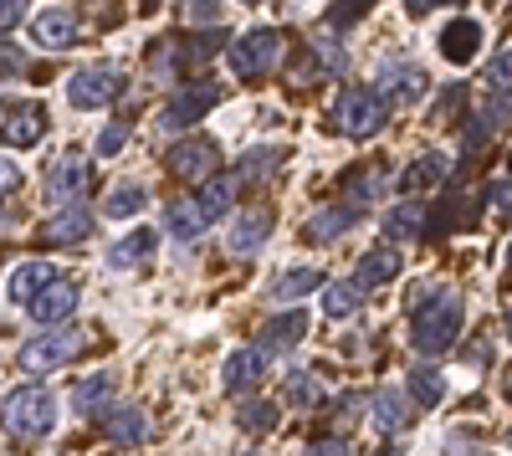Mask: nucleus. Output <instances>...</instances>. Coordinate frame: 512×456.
<instances>
[{"instance_id":"1","label":"nucleus","mask_w":512,"mask_h":456,"mask_svg":"<svg viewBox=\"0 0 512 456\" xmlns=\"http://www.w3.org/2000/svg\"><path fill=\"white\" fill-rule=\"evenodd\" d=\"M0 426H6V436L16 441H41L52 426H57V395L47 385H16L6 400H0Z\"/></svg>"},{"instance_id":"2","label":"nucleus","mask_w":512,"mask_h":456,"mask_svg":"<svg viewBox=\"0 0 512 456\" xmlns=\"http://www.w3.org/2000/svg\"><path fill=\"white\" fill-rule=\"evenodd\" d=\"M461 334V293L456 287H441V293L415 313V328H410V344L420 349V359H436L441 349H451Z\"/></svg>"},{"instance_id":"3","label":"nucleus","mask_w":512,"mask_h":456,"mask_svg":"<svg viewBox=\"0 0 512 456\" xmlns=\"http://www.w3.org/2000/svg\"><path fill=\"white\" fill-rule=\"evenodd\" d=\"M384 123H390V108L374 88H344L338 93V129L349 139H374Z\"/></svg>"},{"instance_id":"4","label":"nucleus","mask_w":512,"mask_h":456,"mask_svg":"<svg viewBox=\"0 0 512 456\" xmlns=\"http://www.w3.org/2000/svg\"><path fill=\"white\" fill-rule=\"evenodd\" d=\"M282 47H287L282 31H246L241 41H231L226 62H231L236 77H262V72H272L282 62Z\"/></svg>"},{"instance_id":"5","label":"nucleus","mask_w":512,"mask_h":456,"mask_svg":"<svg viewBox=\"0 0 512 456\" xmlns=\"http://www.w3.org/2000/svg\"><path fill=\"white\" fill-rule=\"evenodd\" d=\"M128 93V82L118 67H82L67 77V103L72 108H108Z\"/></svg>"},{"instance_id":"6","label":"nucleus","mask_w":512,"mask_h":456,"mask_svg":"<svg viewBox=\"0 0 512 456\" xmlns=\"http://www.w3.org/2000/svg\"><path fill=\"white\" fill-rule=\"evenodd\" d=\"M82 354V328H47L41 339H31V344H21V369H62V364H72Z\"/></svg>"},{"instance_id":"7","label":"nucleus","mask_w":512,"mask_h":456,"mask_svg":"<svg viewBox=\"0 0 512 456\" xmlns=\"http://www.w3.org/2000/svg\"><path fill=\"white\" fill-rule=\"evenodd\" d=\"M221 103V88L216 82H190V88H180L175 98L164 103V113H159V129L164 134H185L190 123H200L210 108Z\"/></svg>"},{"instance_id":"8","label":"nucleus","mask_w":512,"mask_h":456,"mask_svg":"<svg viewBox=\"0 0 512 456\" xmlns=\"http://www.w3.org/2000/svg\"><path fill=\"white\" fill-rule=\"evenodd\" d=\"M272 226H277V211H272V205H246V211L231 221L226 246H231L236 257H251V252H262V246H267Z\"/></svg>"},{"instance_id":"9","label":"nucleus","mask_w":512,"mask_h":456,"mask_svg":"<svg viewBox=\"0 0 512 456\" xmlns=\"http://www.w3.org/2000/svg\"><path fill=\"white\" fill-rule=\"evenodd\" d=\"M425 88H431V77H425L420 67H410V62H384L374 93L384 98V108H395V103H420Z\"/></svg>"},{"instance_id":"10","label":"nucleus","mask_w":512,"mask_h":456,"mask_svg":"<svg viewBox=\"0 0 512 456\" xmlns=\"http://www.w3.org/2000/svg\"><path fill=\"white\" fill-rule=\"evenodd\" d=\"M164 164L175 170L180 180H216V164H221V149L210 139H185L164 154Z\"/></svg>"},{"instance_id":"11","label":"nucleus","mask_w":512,"mask_h":456,"mask_svg":"<svg viewBox=\"0 0 512 456\" xmlns=\"http://www.w3.org/2000/svg\"><path fill=\"white\" fill-rule=\"evenodd\" d=\"M77 298H82V293H77V282H67V277H52V282L41 287V293H36L26 308H31V318H36V323L57 328V323H67V318L77 313Z\"/></svg>"},{"instance_id":"12","label":"nucleus","mask_w":512,"mask_h":456,"mask_svg":"<svg viewBox=\"0 0 512 456\" xmlns=\"http://www.w3.org/2000/svg\"><path fill=\"white\" fill-rule=\"evenodd\" d=\"M41 134H47V108L41 103H21L0 118V144L6 149H31Z\"/></svg>"},{"instance_id":"13","label":"nucleus","mask_w":512,"mask_h":456,"mask_svg":"<svg viewBox=\"0 0 512 456\" xmlns=\"http://www.w3.org/2000/svg\"><path fill=\"white\" fill-rule=\"evenodd\" d=\"M88 180H93V164L82 159V154H62L52 170H47V190H52V200H82V190H88Z\"/></svg>"},{"instance_id":"14","label":"nucleus","mask_w":512,"mask_h":456,"mask_svg":"<svg viewBox=\"0 0 512 456\" xmlns=\"http://www.w3.org/2000/svg\"><path fill=\"white\" fill-rule=\"evenodd\" d=\"M477 52H482V26H477L472 16L446 21V31H441V57H446L451 67H472Z\"/></svg>"},{"instance_id":"15","label":"nucleus","mask_w":512,"mask_h":456,"mask_svg":"<svg viewBox=\"0 0 512 456\" xmlns=\"http://www.w3.org/2000/svg\"><path fill=\"white\" fill-rule=\"evenodd\" d=\"M31 31H36V41L47 52H67L72 41H77V11L72 6H47V11L31 21Z\"/></svg>"},{"instance_id":"16","label":"nucleus","mask_w":512,"mask_h":456,"mask_svg":"<svg viewBox=\"0 0 512 456\" xmlns=\"http://www.w3.org/2000/svg\"><path fill=\"white\" fill-rule=\"evenodd\" d=\"M369 421H374V431H384V436H395V431H405L410 426V416H415V410H410V395L405 390H390V385H384V390H374L369 395Z\"/></svg>"},{"instance_id":"17","label":"nucleus","mask_w":512,"mask_h":456,"mask_svg":"<svg viewBox=\"0 0 512 456\" xmlns=\"http://www.w3.org/2000/svg\"><path fill=\"white\" fill-rule=\"evenodd\" d=\"M93 236V211L82 200H72V205H57V216L47 221V241H57V246H77V241H88Z\"/></svg>"},{"instance_id":"18","label":"nucleus","mask_w":512,"mask_h":456,"mask_svg":"<svg viewBox=\"0 0 512 456\" xmlns=\"http://www.w3.org/2000/svg\"><path fill=\"white\" fill-rule=\"evenodd\" d=\"M400 267H405V257L395 252V246H374V252H364L359 257V267H354V282L364 287H390L395 277H400Z\"/></svg>"},{"instance_id":"19","label":"nucleus","mask_w":512,"mask_h":456,"mask_svg":"<svg viewBox=\"0 0 512 456\" xmlns=\"http://www.w3.org/2000/svg\"><path fill=\"white\" fill-rule=\"evenodd\" d=\"M349 226H359V211L344 200V205H323L318 216H308V226H303V236L313 241V246H328V241H338Z\"/></svg>"},{"instance_id":"20","label":"nucleus","mask_w":512,"mask_h":456,"mask_svg":"<svg viewBox=\"0 0 512 456\" xmlns=\"http://www.w3.org/2000/svg\"><path fill=\"white\" fill-rule=\"evenodd\" d=\"M512 118V103L507 98H492V103H482L472 118H466V134H461V144H466V154H472V149H482L497 129H502V123Z\"/></svg>"},{"instance_id":"21","label":"nucleus","mask_w":512,"mask_h":456,"mask_svg":"<svg viewBox=\"0 0 512 456\" xmlns=\"http://www.w3.org/2000/svg\"><path fill=\"white\" fill-rule=\"evenodd\" d=\"M103 431H108V441H113V446H144V436H149V416H144V405H118V410H108Z\"/></svg>"},{"instance_id":"22","label":"nucleus","mask_w":512,"mask_h":456,"mask_svg":"<svg viewBox=\"0 0 512 456\" xmlns=\"http://www.w3.org/2000/svg\"><path fill=\"white\" fill-rule=\"evenodd\" d=\"M420 231H425V205H420V200H400V205H390V216H384V241H390L395 252H400L405 241H415Z\"/></svg>"},{"instance_id":"23","label":"nucleus","mask_w":512,"mask_h":456,"mask_svg":"<svg viewBox=\"0 0 512 456\" xmlns=\"http://www.w3.org/2000/svg\"><path fill=\"white\" fill-rule=\"evenodd\" d=\"M308 334V313H282V318H272L267 328H262V359H272V354H287L297 339Z\"/></svg>"},{"instance_id":"24","label":"nucleus","mask_w":512,"mask_h":456,"mask_svg":"<svg viewBox=\"0 0 512 456\" xmlns=\"http://www.w3.org/2000/svg\"><path fill=\"white\" fill-rule=\"evenodd\" d=\"M323 282H328V277H323L318 267H292V272H282V277L267 287V298H272V303H303L313 287H323Z\"/></svg>"},{"instance_id":"25","label":"nucleus","mask_w":512,"mask_h":456,"mask_svg":"<svg viewBox=\"0 0 512 456\" xmlns=\"http://www.w3.org/2000/svg\"><path fill=\"white\" fill-rule=\"evenodd\" d=\"M441 395H446L441 364H436V359H415V364H410V400H415V405H441Z\"/></svg>"},{"instance_id":"26","label":"nucleus","mask_w":512,"mask_h":456,"mask_svg":"<svg viewBox=\"0 0 512 456\" xmlns=\"http://www.w3.org/2000/svg\"><path fill=\"white\" fill-rule=\"evenodd\" d=\"M164 226H169V236H180V241H195L210 221L200 216V205H195V195H180V200H169L164 205Z\"/></svg>"},{"instance_id":"27","label":"nucleus","mask_w":512,"mask_h":456,"mask_svg":"<svg viewBox=\"0 0 512 456\" xmlns=\"http://www.w3.org/2000/svg\"><path fill=\"white\" fill-rule=\"evenodd\" d=\"M262 364H267V359L256 354V349H236V354L226 359V375H221V380H226V395H246L256 380H262Z\"/></svg>"},{"instance_id":"28","label":"nucleus","mask_w":512,"mask_h":456,"mask_svg":"<svg viewBox=\"0 0 512 456\" xmlns=\"http://www.w3.org/2000/svg\"><path fill=\"white\" fill-rule=\"evenodd\" d=\"M323 308L328 318H354L364 308V287L354 277H338V282H323Z\"/></svg>"},{"instance_id":"29","label":"nucleus","mask_w":512,"mask_h":456,"mask_svg":"<svg viewBox=\"0 0 512 456\" xmlns=\"http://www.w3.org/2000/svg\"><path fill=\"white\" fill-rule=\"evenodd\" d=\"M113 375H88V380H82L77 390H72V405L82 410V416H103V410L113 405Z\"/></svg>"},{"instance_id":"30","label":"nucleus","mask_w":512,"mask_h":456,"mask_svg":"<svg viewBox=\"0 0 512 456\" xmlns=\"http://www.w3.org/2000/svg\"><path fill=\"white\" fill-rule=\"evenodd\" d=\"M236 185H241L236 175H216V180H205V190L195 195L200 216H205V221H221V216H226V205L236 200Z\"/></svg>"},{"instance_id":"31","label":"nucleus","mask_w":512,"mask_h":456,"mask_svg":"<svg viewBox=\"0 0 512 456\" xmlns=\"http://www.w3.org/2000/svg\"><path fill=\"white\" fill-rule=\"evenodd\" d=\"M446 175H451V170H446V154H420L410 170L400 175V185H405V190H436Z\"/></svg>"},{"instance_id":"32","label":"nucleus","mask_w":512,"mask_h":456,"mask_svg":"<svg viewBox=\"0 0 512 456\" xmlns=\"http://www.w3.org/2000/svg\"><path fill=\"white\" fill-rule=\"evenodd\" d=\"M154 257V231L144 226V231H134V236H123L113 252H108V267H139V262H149Z\"/></svg>"},{"instance_id":"33","label":"nucleus","mask_w":512,"mask_h":456,"mask_svg":"<svg viewBox=\"0 0 512 456\" xmlns=\"http://www.w3.org/2000/svg\"><path fill=\"white\" fill-rule=\"evenodd\" d=\"M277 421H282L277 400H246V405L236 410V426H241V431H251V436H262V431H277Z\"/></svg>"},{"instance_id":"34","label":"nucleus","mask_w":512,"mask_h":456,"mask_svg":"<svg viewBox=\"0 0 512 456\" xmlns=\"http://www.w3.org/2000/svg\"><path fill=\"white\" fill-rule=\"evenodd\" d=\"M52 277H57V272H52L47 262H26V267H16V272H11V298H16V303H31Z\"/></svg>"},{"instance_id":"35","label":"nucleus","mask_w":512,"mask_h":456,"mask_svg":"<svg viewBox=\"0 0 512 456\" xmlns=\"http://www.w3.org/2000/svg\"><path fill=\"white\" fill-rule=\"evenodd\" d=\"M287 159V149L282 144H267V149H251L246 159H241V170H236V180H267V175H277V164Z\"/></svg>"},{"instance_id":"36","label":"nucleus","mask_w":512,"mask_h":456,"mask_svg":"<svg viewBox=\"0 0 512 456\" xmlns=\"http://www.w3.org/2000/svg\"><path fill=\"white\" fill-rule=\"evenodd\" d=\"M139 211H144V185H118L103 200V216H113V221H128V216H139Z\"/></svg>"},{"instance_id":"37","label":"nucleus","mask_w":512,"mask_h":456,"mask_svg":"<svg viewBox=\"0 0 512 456\" xmlns=\"http://www.w3.org/2000/svg\"><path fill=\"white\" fill-rule=\"evenodd\" d=\"M287 400H292L297 410H318V405H323V390H318V380H313V375L292 369V375H287Z\"/></svg>"},{"instance_id":"38","label":"nucleus","mask_w":512,"mask_h":456,"mask_svg":"<svg viewBox=\"0 0 512 456\" xmlns=\"http://www.w3.org/2000/svg\"><path fill=\"white\" fill-rule=\"evenodd\" d=\"M487 82H492L497 93H512V47H507V52H497V57L487 62Z\"/></svg>"},{"instance_id":"39","label":"nucleus","mask_w":512,"mask_h":456,"mask_svg":"<svg viewBox=\"0 0 512 456\" xmlns=\"http://www.w3.org/2000/svg\"><path fill=\"white\" fill-rule=\"evenodd\" d=\"M123 144H128V123H123V118H118V123H108V129L98 134V154H103V159H113Z\"/></svg>"},{"instance_id":"40","label":"nucleus","mask_w":512,"mask_h":456,"mask_svg":"<svg viewBox=\"0 0 512 456\" xmlns=\"http://www.w3.org/2000/svg\"><path fill=\"white\" fill-rule=\"evenodd\" d=\"M313 52H318V62H323L328 72H338V67H344V47H338L333 36H318V41H313Z\"/></svg>"},{"instance_id":"41","label":"nucleus","mask_w":512,"mask_h":456,"mask_svg":"<svg viewBox=\"0 0 512 456\" xmlns=\"http://www.w3.org/2000/svg\"><path fill=\"white\" fill-rule=\"evenodd\" d=\"M11 190H21V164L0 159V195H11Z\"/></svg>"},{"instance_id":"42","label":"nucleus","mask_w":512,"mask_h":456,"mask_svg":"<svg viewBox=\"0 0 512 456\" xmlns=\"http://www.w3.org/2000/svg\"><path fill=\"white\" fill-rule=\"evenodd\" d=\"M21 16H26V6H21V0H0V31L21 26Z\"/></svg>"},{"instance_id":"43","label":"nucleus","mask_w":512,"mask_h":456,"mask_svg":"<svg viewBox=\"0 0 512 456\" xmlns=\"http://www.w3.org/2000/svg\"><path fill=\"white\" fill-rule=\"evenodd\" d=\"M359 410H364V395H344V400H338V421L354 426V421H359Z\"/></svg>"},{"instance_id":"44","label":"nucleus","mask_w":512,"mask_h":456,"mask_svg":"<svg viewBox=\"0 0 512 456\" xmlns=\"http://www.w3.org/2000/svg\"><path fill=\"white\" fill-rule=\"evenodd\" d=\"M303 456H349V446H344V441H318V446H308Z\"/></svg>"},{"instance_id":"45","label":"nucleus","mask_w":512,"mask_h":456,"mask_svg":"<svg viewBox=\"0 0 512 456\" xmlns=\"http://www.w3.org/2000/svg\"><path fill=\"white\" fill-rule=\"evenodd\" d=\"M487 200L497 205V211H512V185H492V190H487Z\"/></svg>"},{"instance_id":"46","label":"nucleus","mask_w":512,"mask_h":456,"mask_svg":"<svg viewBox=\"0 0 512 456\" xmlns=\"http://www.w3.org/2000/svg\"><path fill=\"white\" fill-rule=\"evenodd\" d=\"M0 67H6V72H21V67H26V57H21V52H6V47H0Z\"/></svg>"},{"instance_id":"47","label":"nucleus","mask_w":512,"mask_h":456,"mask_svg":"<svg viewBox=\"0 0 512 456\" xmlns=\"http://www.w3.org/2000/svg\"><path fill=\"white\" fill-rule=\"evenodd\" d=\"M190 21H221V6H195Z\"/></svg>"},{"instance_id":"48","label":"nucleus","mask_w":512,"mask_h":456,"mask_svg":"<svg viewBox=\"0 0 512 456\" xmlns=\"http://www.w3.org/2000/svg\"><path fill=\"white\" fill-rule=\"evenodd\" d=\"M507 282H512V252H507Z\"/></svg>"},{"instance_id":"49","label":"nucleus","mask_w":512,"mask_h":456,"mask_svg":"<svg viewBox=\"0 0 512 456\" xmlns=\"http://www.w3.org/2000/svg\"><path fill=\"white\" fill-rule=\"evenodd\" d=\"M236 456H262V451H236Z\"/></svg>"},{"instance_id":"50","label":"nucleus","mask_w":512,"mask_h":456,"mask_svg":"<svg viewBox=\"0 0 512 456\" xmlns=\"http://www.w3.org/2000/svg\"><path fill=\"white\" fill-rule=\"evenodd\" d=\"M507 339H512V313H507Z\"/></svg>"}]
</instances>
